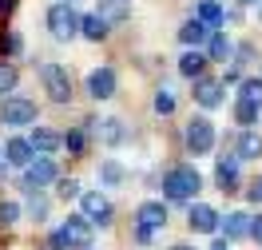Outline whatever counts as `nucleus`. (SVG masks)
Returning <instances> with one entry per match:
<instances>
[{
    "label": "nucleus",
    "instance_id": "nucleus-38",
    "mask_svg": "<svg viewBox=\"0 0 262 250\" xmlns=\"http://www.w3.org/2000/svg\"><path fill=\"white\" fill-rule=\"evenodd\" d=\"M211 250H227V242H223V238H219V242H214V246Z\"/></svg>",
    "mask_w": 262,
    "mask_h": 250
},
{
    "label": "nucleus",
    "instance_id": "nucleus-18",
    "mask_svg": "<svg viewBox=\"0 0 262 250\" xmlns=\"http://www.w3.org/2000/svg\"><path fill=\"white\" fill-rule=\"evenodd\" d=\"M179 40L187 44V48H199L203 40H211V28H207L203 20H187V24L179 28Z\"/></svg>",
    "mask_w": 262,
    "mask_h": 250
},
{
    "label": "nucleus",
    "instance_id": "nucleus-5",
    "mask_svg": "<svg viewBox=\"0 0 262 250\" xmlns=\"http://www.w3.org/2000/svg\"><path fill=\"white\" fill-rule=\"evenodd\" d=\"M214 147V123L211 119H191V123H187V151H191V155H207V151Z\"/></svg>",
    "mask_w": 262,
    "mask_h": 250
},
{
    "label": "nucleus",
    "instance_id": "nucleus-16",
    "mask_svg": "<svg viewBox=\"0 0 262 250\" xmlns=\"http://www.w3.org/2000/svg\"><path fill=\"white\" fill-rule=\"evenodd\" d=\"M219 226H223V234H227V238H246V234H250V226H254V218L243 215V211H234V215H227Z\"/></svg>",
    "mask_w": 262,
    "mask_h": 250
},
{
    "label": "nucleus",
    "instance_id": "nucleus-28",
    "mask_svg": "<svg viewBox=\"0 0 262 250\" xmlns=\"http://www.w3.org/2000/svg\"><path fill=\"white\" fill-rule=\"evenodd\" d=\"M16 67L12 64H4V60H0V96H4V92H16Z\"/></svg>",
    "mask_w": 262,
    "mask_h": 250
},
{
    "label": "nucleus",
    "instance_id": "nucleus-39",
    "mask_svg": "<svg viewBox=\"0 0 262 250\" xmlns=\"http://www.w3.org/2000/svg\"><path fill=\"white\" fill-rule=\"evenodd\" d=\"M171 250H195V246H171Z\"/></svg>",
    "mask_w": 262,
    "mask_h": 250
},
{
    "label": "nucleus",
    "instance_id": "nucleus-4",
    "mask_svg": "<svg viewBox=\"0 0 262 250\" xmlns=\"http://www.w3.org/2000/svg\"><path fill=\"white\" fill-rule=\"evenodd\" d=\"M0 123H8V127H28V123H36V103L24 100V96H8V100L0 103Z\"/></svg>",
    "mask_w": 262,
    "mask_h": 250
},
{
    "label": "nucleus",
    "instance_id": "nucleus-10",
    "mask_svg": "<svg viewBox=\"0 0 262 250\" xmlns=\"http://www.w3.org/2000/svg\"><path fill=\"white\" fill-rule=\"evenodd\" d=\"M56 183V163H52L48 155H36V163H28V179H24V187H48Z\"/></svg>",
    "mask_w": 262,
    "mask_h": 250
},
{
    "label": "nucleus",
    "instance_id": "nucleus-24",
    "mask_svg": "<svg viewBox=\"0 0 262 250\" xmlns=\"http://www.w3.org/2000/svg\"><path fill=\"white\" fill-rule=\"evenodd\" d=\"M80 32L88 36V40H103V36H107V24L92 12V16H80Z\"/></svg>",
    "mask_w": 262,
    "mask_h": 250
},
{
    "label": "nucleus",
    "instance_id": "nucleus-13",
    "mask_svg": "<svg viewBox=\"0 0 262 250\" xmlns=\"http://www.w3.org/2000/svg\"><path fill=\"white\" fill-rule=\"evenodd\" d=\"M32 143H28V139H8V143H4V163H12V167H28L32 163Z\"/></svg>",
    "mask_w": 262,
    "mask_h": 250
},
{
    "label": "nucleus",
    "instance_id": "nucleus-42",
    "mask_svg": "<svg viewBox=\"0 0 262 250\" xmlns=\"http://www.w3.org/2000/svg\"><path fill=\"white\" fill-rule=\"evenodd\" d=\"M243 4H254V0H243Z\"/></svg>",
    "mask_w": 262,
    "mask_h": 250
},
{
    "label": "nucleus",
    "instance_id": "nucleus-34",
    "mask_svg": "<svg viewBox=\"0 0 262 250\" xmlns=\"http://www.w3.org/2000/svg\"><path fill=\"white\" fill-rule=\"evenodd\" d=\"M151 234H155L151 226H135V242H143V246H147V242H151Z\"/></svg>",
    "mask_w": 262,
    "mask_h": 250
},
{
    "label": "nucleus",
    "instance_id": "nucleus-31",
    "mask_svg": "<svg viewBox=\"0 0 262 250\" xmlns=\"http://www.w3.org/2000/svg\"><path fill=\"white\" fill-rule=\"evenodd\" d=\"M20 218V207L16 202H0V226H12Z\"/></svg>",
    "mask_w": 262,
    "mask_h": 250
},
{
    "label": "nucleus",
    "instance_id": "nucleus-15",
    "mask_svg": "<svg viewBox=\"0 0 262 250\" xmlns=\"http://www.w3.org/2000/svg\"><path fill=\"white\" fill-rule=\"evenodd\" d=\"M135 218H139V226H151V231H155V226H163L167 222V207L163 202H139V211H135Z\"/></svg>",
    "mask_w": 262,
    "mask_h": 250
},
{
    "label": "nucleus",
    "instance_id": "nucleus-36",
    "mask_svg": "<svg viewBox=\"0 0 262 250\" xmlns=\"http://www.w3.org/2000/svg\"><path fill=\"white\" fill-rule=\"evenodd\" d=\"M12 8H16V0H0V16H8Z\"/></svg>",
    "mask_w": 262,
    "mask_h": 250
},
{
    "label": "nucleus",
    "instance_id": "nucleus-14",
    "mask_svg": "<svg viewBox=\"0 0 262 250\" xmlns=\"http://www.w3.org/2000/svg\"><path fill=\"white\" fill-rule=\"evenodd\" d=\"M214 179H219V187H223V191H234V187H238V155L219 159V167H214Z\"/></svg>",
    "mask_w": 262,
    "mask_h": 250
},
{
    "label": "nucleus",
    "instance_id": "nucleus-35",
    "mask_svg": "<svg viewBox=\"0 0 262 250\" xmlns=\"http://www.w3.org/2000/svg\"><path fill=\"white\" fill-rule=\"evenodd\" d=\"M246 195H250V202H262V179H258V183H250V191H246Z\"/></svg>",
    "mask_w": 262,
    "mask_h": 250
},
{
    "label": "nucleus",
    "instance_id": "nucleus-6",
    "mask_svg": "<svg viewBox=\"0 0 262 250\" xmlns=\"http://www.w3.org/2000/svg\"><path fill=\"white\" fill-rule=\"evenodd\" d=\"M60 238H64L68 246L88 250V246H92V222H88L83 215H72V218L64 222V226H60Z\"/></svg>",
    "mask_w": 262,
    "mask_h": 250
},
{
    "label": "nucleus",
    "instance_id": "nucleus-7",
    "mask_svg": "<svg viewBox=\"0 0 262 250\" xmlns=\"http://www.w3.org/2000/svg\"><path fill=\"white\" fill-rule=\"evenodd\" d=\"M80 207H83V218H88V222H99V226H107V222H112V202L103 199L99 191L80 195Z\"/></svg>",
    "mask_w": 262,
    "mask_h": 250
},
{
    "label": "nucleus",
    "instance_id": "nucleus-17",
    "mask_svg": "<svg viewBox=\"0 0 262 250\" xmlns=\"http://www.w3.org/2000/svg\"><path fill=\"white\" fill-rule=\"evenodd\" d=\"M88 131H96L103 143H119L123 139V123L119 119H88Z\"/></svg>",
    "mask_w": 262,
    "mask_h": 250
},
{
    "label": "nucleus",
    "instance_id": "nucleus-27",
    "mask_svg": "<svg viewBox=\"0 0 262 250\" xmlns=\"http://www.w3.org/2000/svg\"><path fill=\"white\" fill-rule=\"evenodd\" d=\"M64 147L72 151V155H83V147H88V131H83V127L68 131V135H64Z\"/></svg>",
    "mask_w": 262,
    "mask_h": 250
},
{
    "label": "nucleus",
    "instance_id": "nucleus-3",
    "mask_svg": "<svg viewBox=\"0 0 262 250\" xmlns=\"http://www.w3.org/2000/svg\"><path fill=\"white\" fill-rule=\"evenodd\" d=\"M40 80H44V92H48L52 103H68V100H72V80H68V67L44 64V67H40Z\"/></svg>",
    "mask_w": 262,
    "mask_h": 250
},
{
    "label": "nucleus",
    "instance_id": "nucleus-37",
    "mask_svg": "<svg viewBox=\"0 0 262 250\" xmlns=\"http://www.w3.org/2000/svg\"><path fill=\"white\" fill-rule=\"evenodd\" d=\"M250 234L258 238V246H262V218H254V226H250Z\"/></svg>",
    "mask_w": 262,
    "mask_h": 250
},
{
    "label": "nucleus",
    "instance_id": "nucleus-26",
    "mask_svg": "<svg viewBox=\"0 0 262 250\" xmlns=\"http://www.w3.org/2000/svg\"><path fill=\"white\" fill-rule=\"evenodd\" d=\"M262 116V103H250V100H238V107H234V119L243 123V127H250L254 119Z\"/></svg>",
    "mask_w": 262,
    "mask_h": 250
},
{
    "label": "nucleus",
    "instance_id": "nucleus-12",
    "mask_svg": "<svg viewBox=\"0 0 262 250\" xmlns=\"http://www.w3.org/2000/svg\"><path fill=\"white\" fill-rule=\"evenodd\" d=\"M96 16L103 24H119V20L131 16V0H99L96 4Z\"/></svg>",
    "mask_w": 262,
    "mask_h": 250
},
{
    "label": "nucleus",
    "instance_id": "nucleus-32",
    "mask_svg": "<svg viewBox=\"0 0 262 250\" xmlns=\"http://www.w3.org/2000/svg\"><path fill=\"white\" fill-rule=\"evenodd\" d=\"M155 111H159V116H171V111H175V100H171L167 92H159V96H155Z\"/></svg>",
    "mask_w": 262,
    "mask_h": 250
},
{
    "label": "nucleus",
    "instance_id": "nucleus-43",
    "mask_svg": "<svg viewBox=\"0 0 262 250\" xmlns=\"http://www.w3.org/2000/svg\"><path fill=\"white\" fill-rule=\"evenodd\" d=\"M88 250H92V246H88Z\"/></svg>",
    "mask_w": 262,
    "mask_h": 250
},
{
    "label": "nucleus",
    "instance_id": "nucleus-23",
    "mask_svg": "<svg viewBox=\"0 0 262 250\" xmlns=\"http://www.w3.org/2000/svg\"><path fill=\"white\" fill-rule=\"evenodd\" d=\"M99 179H103L107 187H119L123 179H127V171L115 163V159H103V163H99Z\"/></svg>",
    "mask_w": 262,
    "mask_h": 250
},
{
    "label": "nucleus",
    "instance_id": "nucleus-29",
    "mask_svg": "<svg viewBox=\"0 0 262 250\" xmlns=\"http://www.w3.org/2000/svg\"><path fill=\"white\" fill-rule=\"evenodd\" d=\"M28 211H32L36 218H44V215H48V199H44V195H40L36 187H28Z\"/></svg>",
    "mask_w": 262,
    "mask_h": 250
},
{
    "label": "nucleus",
    "instance_id": "nucleus-22",
    "mask_svg": "<svg viewBox=\"0 0 262 250\" xmlns=\"http://www.w3.org/2000/svg\"><path fill=\"white\" fill-rule=\"evenodd\" d=\"M230 52H234V44H230L223 32H211V40H207V60H227Z\"/></svg>",
    "mask_w": 262,
    "mask_h": 250
},
{
    "label": "nucleus",
    "instance_id": "nucleus-8",
    "mask_svg": "<svg viewBox=\"0 0 262 250\" xmlns=\"http://www.w3.org/2000/svg\"><path fill=\"white\" fill-rule=\"evenodd\" d=\"M88 96H92V100H112L115 96V72L112 67H96V72L88 76Z\"/></svg>",
    "mask_w": 262,
    "mask_h": 250
},
{
    "label": "nucleus",
    "instance_id": "nucleus-25",
    "mask_svg": "<svg viewBox=\"0 0 262 250\" xmlns=\"http://www.w3.org/2000/svg\"><path fill=\"white\" fill-rule=\"evenodd\" d=\"M195 20H203L207 28H219V24H223V8H219L214 0H203V4H199V16H195Z\"/></svg>",
    "mask_w": 262,
    "mask_h": 250
},
{
    "label": "nucleus",
    "instance_id": "nucleus-9",
    "mask_svg": "<svg viewBox=\"0 0 262 250\" xmlns=\"http://www.w3.org/2000/svg\"><path fill=\"white\" fill-rule=\"evenodd\" d=\"M187 222H191V231H199V234H211V231H219V211L214 207H207V202H195L191 207V215H187Z\"/></svg>",
    "mask_w": 262,
    "mask_h": 250
},
{
    "label": "nucleus",
    "instance_id": "nucleus-21",
    "mask_svg": "<svg viewBox=\"0 0 262 250\" xmlns=\"http://www.w3.org/2000/svg\"><path fill=\"white\" fill-rule=\"evenodd\" d=\"M238 159H258L262 155V135H254V131H243L238 135Z\"/></svg>",
    "mask_w": 262,
    "mask_h": 250
},
{
    "label": "nucleus",
    "instance_id": "nucleus-40",
    "mask_svg": "<svg viewBox=\"0 0 262 250\" xmlns=\"http://www.w3.org/2000/svg\"><path fill=\"white\" fill-rule=\"evenodd\" d=\"M56 4H72V0H56Z\"/></svg>",
    "mask_w": 262,
    "mask_h": 250
},
{
    "label": "nucleus",
    "instance_id": "nucleus-1",
    "mask_svg": "<svg viewBox=\"0 0 262 250\" xmlns=\"http://www.w3.org/2000/svg\"><path fill=\"white\" fill-rule=\"evenodd\" d=\"M199 187H203V179H199L195 167H171V171L163 175V195H167V199H175V202L195 199Z\"/></svg>",
    "mask_w": 262,
    "mask_h": 250
},
{
    "label": "nucleus",
    "instance_id": "nucleus-2",
    "mask_svg": "<svg viewBox=\"0 0 262 250\" xmlns=\"http://www.w3.org/2000/svg\"><path fill=\"white\" fill-rule=\"evenodd\" d=\"M44 20H48V32L56 36V40H72V36H80V16H76L72 4H52Z\"/></svg>",
    "mask_w": 262,
    "mask_h": 250
},
{
    "label": "nucleus",
    "instance_id": "nucleus-30",
    "mask_svg": "<svg viewBox=\"0 0 262 250\" xmlns=\"http://www.w3.org/2000/svg\"><path fill=\"white\" fill-rule=\"evenodd\" d=\"M243 100L262 103V80H243Z\"/></svg>",
    "mask_w": 262,
    "mask_h": 250
},
{
    "label": "nucleus",
    "instance_id": "nucleus-41",
    "mask_svg": "<svg viewBox=\"0 0 262 250\" xmlns=\"http://www.w3.org/2000/svg\"><path fill=\"white\" fill-rule=\"evenodd\" d=\"M258 20H262V4H258Z\"/></svg>",
    "mask_w": 262,
    "mask_h": 250
},
{
    "label": "nucleus",
    "instance_id": "nucleus-20",
    "mask_svg": "<svg viewBox=\"0 0 262 250\" xmlns=\"http://www.w3.org/2000/svg\"><path fill=\"white\" fill-rule=\"evenodd\" d=\"M203 67H207V56H203L199 48H187L179 56V72L183 76H203Z\"/></svg>",
    "mask_w": 262,
    "mask_h": 250
},
{
    "label": "nucleus",
    "instance_id": "nucleus-11",
    "mask_svg": "<svg viewBox=\"0 0 262 250\" xmlns=\"http://www.w3.org/2000/svg\"><path fill=\"white\" fill-rule=\"evenodd\" d=\"M28 143H32L36 155H48V159H52V151L64 147V135H56L52 127H36V131L28 135Z\"/></svg>",
    "mask_w": 262,
    "mask_h": 250
},
{
    "label": "nucleus",
    "instance_id": "nucleus-33",
    "mask_svg": "<svg viewBox=\"0 0 262 250\" xmlns=\"http://www.w3.org/2000/svg\"><path fill=\"white\" fill-rule=\"evenodd\" d=\"M80 195V183L76 179H60V199H76Z\"/></svg>",
    "mask_w": 262,
    "mask_h": 250
},
{
    "label": "nucleus",
    "instance_id": "nucleus-19",
    "mask_svg": "<svg viewBox=\"0 0 262 250\" xmlns=\"http://www.w3.org/2000/svg\"><path fill=\"white\" fill-rule=\"evenodd\" d=\"M195 100L203 103V107H219V103H223V83L219 80H199Z\"/></svg>",
    "mask_w": 262,
    "mask_h": 250
}]
</instances>
